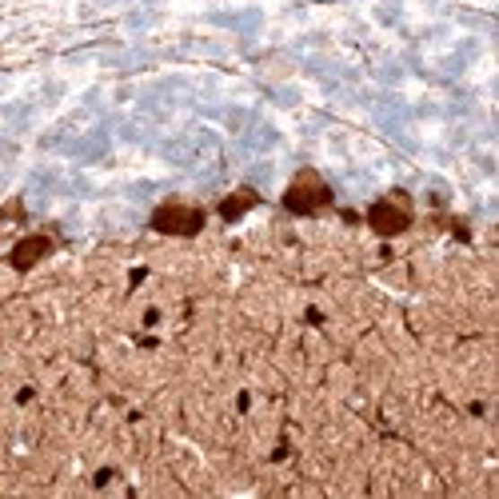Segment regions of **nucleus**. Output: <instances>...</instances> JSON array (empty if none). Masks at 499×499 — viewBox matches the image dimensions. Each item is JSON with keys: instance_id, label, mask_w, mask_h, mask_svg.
<instances>
[{"instance_id": "20e7f679", "label": "nucleus", "mask_w": 499, "mask_h": 499, "mask_svg": "<svg viewBox=\"0 0 499 499\" xmlns=\"http://www.w3.org/2000/svg\"><path fill=\"white\" fill-rule=\"evenodd\" d=\"M44 248H48L44 240H29V248H24V252H16V264H21V268H24V264H32L44 252Z\"/></svg>"}, {"instance_id": "f03ea898", "label": "nucleus", "mask_w": 499, "mask_h": 499, "mask_svg": "<svg viewBox=\"0 0 499 499\" xmlns=\"http://www.w3.org/2000/svg\"><path fill=\"white\" fill-rule=\"evenodd\" d=\"M156 228H164V232H196V228H200V212L184 208V204H168V208H160Z\"/></svg>"}, {"instance_id": "f257e3e1", "label": "nucleus", "mask_w": 499, "mask_h": 499, "mask_svg": "<svg viewBox=\"0 0 499 499\" xmlns=\"http://www.w3.org/2000/svg\"><path fill=\"white\" fill-rule=\"evenodd\" d=\"M316 204H328V188L316 180V176H300L288 192V208L308 212V208H316Z\"/></svg>"}, {"instance_id": "7ed1b4c3", "label": "nucleus", "mask_w": 499, "mask_h": 499, "mask_svg": "<svg viewBox=\"0 0 499 499\" xmlns=\"http://www.w3.org/2000/svg\"><path fill=\"white\" fill-rule=\"evenodd\" d=\"M372 224L391 236V232H399V228L407 224V212L399 208L396 200H384V204H376V208H372Z\"/></svg>"}]
</instances>
